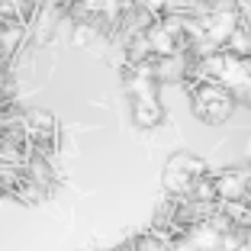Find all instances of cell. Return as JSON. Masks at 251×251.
Listing matches in <instances>:
<instances>
[{
  "instance_id": "obj_1",
  "label": "cell",
  "mask_w": 251,
  "mask_h": 251,
  "mask_svg": "<svg viewBox=\"0 0 251 251\" xmlns=\"http://www.w3.org/2000/svg\"><path fill=\"white\" fill-rule=\"evenodd\" d=\"M190 106H193V116L197 119H203L209 126H219L235 113V94L219 81L200 77L190 87Z\"/></svg>"
},
{
  "instance_id": "obj_2",
  "label": "cell",
  "mask_w": 251,
  "mask_h": 251,
  "mask_svg": "<svg viewBox=\"0 0 251 251\" xmlns=\"http://www.w3.org/2000/svg\"><path fill=\"white\" fill-rule=\"evenodd\" d=\"M206 161L190 151H177V155H171L168 164L161 171V190L164 197H187L200 180L206 177Z\"/></svg>"
},
{
  "instance_id": "obj_3",
  "label": "cell",
  "mask_w": 251,
  "mask_h": 251,
  "mask_svg": "<svg viewBox=\"0 0 251 251\" xmlns=\"http://www.w3.org/2000/svg\"><path fill=\"white\" fill-rule=\"evenodd\" d=\"M23 129H26L32 151H39L45 158H58L61 129H58V119L49 110H23Z\"/></svg>"
},
{
  "instance_id": "obj_4",
  "label": "cell",
  "mask_w": 251,
  "mask_h": 251,
  "mask_svg": "<svg viewBox=\"0 0 251 251\" xmlns=\"http://www.w3.org/2000/svg\"><path fill=\"white\" fill-rule=\"evenodd\" d=\"M129 110H132V123L135 129H158L164 123V106L155 94H132L129 97Z\"/></svg>"
},
{
  "instance_id": "obj_5",
  "label": "cell",
  "mask_w": 251,
  "mask_h": 251,
  "mask_svg": "<svg viewBox=\"0 0 251 251\" xmlns=\"http://www.w3.org/2000/svg\"><path fill=\"white\" fill-rule=\"evenodd\" d=\"M213 180H216V197H219V203H235V200L248 197L251 171L226 168V171H219V174H213Z\"/></svg>"
}]
</instances>
